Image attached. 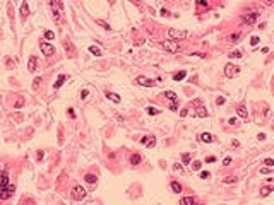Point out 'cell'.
<instances>
[{"mask_svg": "<svg viewBox=\"0 0 274 205\" xmlns=\"http://www.w3.org/2000/svg\"><path fill=\"white\" fill-rule=\"evenodd\" d=\"M187 36H188L187 31H180V29H170L168 31V38L171 41H180V39H185Z\"/></svg>", "mask_w": 274, "mask_h": 205, "instance_id": "1", "label": "cell"}, {"mask_svg": "<svg viewBox=\"0 0 274 205\" xmlns=\"http://www.w3.org/2000/svg\"><path fill=\"white\" fill-rule=\"evenodd\" d=\"M163 48L168 51V53H178V50H180V45H178V41H163Z\"/></svg>", "mask_w": 274, "mask_h": 205, "instance_id": "2", "label": "cell"}, {"mask_svg": "<svg viewBox=\"0 0 274 205\" xmlns=\"http://www.w3.org/2000/svg\"><path fill=\"white\" fill-rule=\"evenodd\" d=\"M135 82H137L139 86H142V87H154V86H156L154 80L147 79V77H144V75H137V77H135Z\"/></svg>", "mask_w": 274, "mask_h": 205, "instance_id": "3", "label": "cell"}, {"mask_svg": "<svg viewBox=\"0 0 274 205\" xmlns=\"http://www.w3.org/2000/svg\"><path fill=\"white\" fill-rule=\"evenodd\" d=\"M86 195H88V191H86V188L84 186H75L74 188V191H72V197H74V200H82V198H86Z\"/></svg>", "mask_w": 274, "mask_h": 205, "instance_id": "4", "label": "cell"}, {"mask_svg": "<svg viewBox=\"0 0 274 205\" xmlns=\"http://www.w3.org/2000/svg\"><path fill=\"white\" fill-rule=\"evenodd\" d=\"M238 72H240V67H237V65H233V63H226L224 65V75L226 77H233V75H237Z\"/></svg>", "mask_w": 274, "mask_h": 205, "instance_id": "5", "label": "cell"}, {"mask_svg": "<svg viewBox=\"0 0 274 205\" xmlns=\"http://www.w3.org/2000/svg\"><path fill=\"white\" fill-rule=\"evenodd\" d=\"M39 48H41V51H43L45 56H52L55 53V48L50 43H46V41H41V43H39Z\"/></svg>", "mask_w": 274, "mask_h": 205, "instance_id": "6", "label": "cell"}, {"mask_svg": "<svg viewBox=\"0 0 274 205\" xmlns=\"http://www.w3.org/2000/svg\"><path fill=\"white\" fill-rule=\"evenodd\" d=\"M14 191H16V188L12 186V185H9V186L0 193V200H7V198H10V197L14 195Z\"/></svg>", "mask_w": 274, "mask_h": 205, "instance_id": "7", "label": "cell"}, {"mask_svg": "<svg viewBox=\"0 0 274 205\" xmlns=\"http://www.w3.org/2000/svg\"><path fill=\"white\" fill-rule=\"evenodd\" d=\"M7 186H9V174L3 171V173L0 174V193H2Z\"/></svg>", "mask_w": 274, "mask_h": 205, "instance_id": "8", "label": "cell"}, {"mask_svg": "<svg viewBox=\"0 0 274 205\" xmlns=\"http://www.w3.org/2000/svg\"><path fill=\"white\" fill-rule=\"evenodd\" d=\"M36 65H38V58L36 56H29V60H28V70H29V72H35V70H36Z\"/></svg>", "mask_w": 274, "mask_h": 205, "instance_id": "9", "label": "cell"}, {"mask_svg": "<svg viewBox=\"0 0 274 205\" xmlns=\"http://www.w3.org/2000/svg\"><path fill=\"white\" fill-rule=\"evenodd\" d=\"M199 140H201V142H206V144H211L214 138H213V135H211V133L204 132V133H201V135H199Z\"/></svg>", "mask_w": 274, "mask_h": 205, "instance_id": "10", "label": "cell"}, {"mask_svg": "<svg viewBox=\"0 0 274 205\" xmlns=\"http://www.w3.org/2000/svg\"><path fill=\"white\" fill-rule=\"evenodd\" d=\"M65 79H67V75H63V74H60L58 75V79H57V82L53 84V87L55 89H60L62 86H63V82H65Z\"/></svg>", "mask_w": 274, "mask_h": 205, "instance_id": "11", "label": "cell"}, {"mask_svg": "<svg viewBox=\"0 0 274 205\" xmlns=\"http://www.w3.org/2000/svg\"><path fill=\"white\" fill-rule=\"evenodd\" d=\"M257 16H259L257 12H250L248 16H245V17H243V22H245V24H252V22L257 19Z\"/></svg>", "mask_w": 274, "mask_h": 205, "instance_id": "12", "label": "cell"}, {"mask_svg": "<svg viewBox=\"0 0 274 205\" xmlns=\"http://www.w3.org/2000/svg\"><path fill=\"white\" fill-rule=\"evenodd\" d=\"M237 113H238V116H240V118H243V120H247V118H248V111H247V108H245V106H240V108L237 110Z\"/></svg>", "mask_w": 274, "mask_h": 205, "instance_id": "13", "label": "cell"}, {"mask_svg": "<svg viewBox=\"0 0 274 205\" xmlns=\"http://www.w3.org/2000/svg\"><path fill=\"white\" fill-rule=\"evenodd\" d=\"M106 97H108V99H111L113 103H117V104H118V103L122 101V97H120V96H118L117 93H106Z\"/></svg>", "mask_w": 274, "mask_h": 205, "instance_id": "14", "label": "cell"}, {"mask_svg": "<svg viewBox=\"0 0 274 205\" xmlns=\"http://www.w3.org/2000/svg\"><path fill=\"white\" fill-rule=\"evenodd\" d=\"M185 75H187V72H185V70H180V72H177V74L173 75V80H175V82H180V80L185 79Z\"/></svg>", "mask_w": 274, "mask_h": 205, "instance_id": "15", "label": "cell"}, {"mask_svg": "<svg viewBox=\"0 0 274 205\" xmlns=\"http://www.w3.org/2000/svg\"><path fill=\"white\" fill-rule=\"evenodd\" d=\"M21 14H22V17H28V14H29L28 2H22V5H21Z\"/></svg>", "mask_w": 274, "mask_h": 205, "instance_id": "16", "label": "cell"}, {"mask_svg": "<svg viewBox=\"0 0 274 205\" xmlns=\"http://www.w3.org/2000/svg\"><path fill=\"white\" fill-rule=\"evenodd\" d=\"M139 162H141V156H139V154H132V156H130V164H132V166H137Z\"/></svg>", "mask_w": 274, "mask_h": 205, "instance_id": "17", "label": "cell"}, {"mask_svg": "<svg viewBox=\"0 0 274 205\" xmlns=\"http://www.w3.org/2000/svg\"><path fill=\"white\" fill-rule=\"evenodd\" d=\"M170 188L175 191V193H180L182 191V185L178 183V181H171V185H170Z\"/></svg>", "mask_w": 274, "mask_h": 205, "instance_id": "18", "label": "cell"}, {"mask_svg": "<svg viewBox=\"0 0 274 205\" xmlns=\"http://www.w3.org/2000/svg\"><path fill=\"white\" fill-rule=\"evenodd\" d=\"M197 116H199V118H207V116H209V113L206 111V108L199 106V108H197Z\"/></svg>", "mask_w": 274, "mask_h": 205, "instance_id": "19", "label": "cell"}, {"mask_svg": "<svg viewBox=\"0 0 274 205\" xmlns=\"http://www.w3.org/2000/svg\"><path fill=\"white\" fill-rule=\"evenodd\" d=\"M163 96L164 97H168L170 101H177V93H173V91H164Z\"/></svg>", "mask_w": 274, "mask_h": 205, "instance_id": "20", "label": "cell"}, {"mask_svg": "<svg viewBox=\"0 0 274 205\" xmlns=\"http://www.w3.org/2000/svg\"><path fill=\"white\" fill-rule=\"evenodd\" d=\"M24 106V97L22 96H17V101H16V104H14V110H21Z\"/></svg>", "mask_w": 274, "mask_h": 205, "instance_id": "21", "label": "cell"}, {"mask_svg": "<svg viewBox=\"0 0 274 205\" xmlns=\"http://www.w3.org/2000/svg\"><path fill=\"white\" fill-rule=\"evenodd\" d=\"M180 205H194V198L192 197H183L180 200Z\"/></svg>", "mask_w": 274, "mask_h": 205, "instance_id": "22", "label": "cell"}, {"mask_svg": "<svg viewBox=\"0 0 274 205\" xmlns=\"http://www.w3.org/2000/svg\"><path fill=\"white\" fill-rule=\"evenodd\" d=\"M84 180H86V183H91V185H94L98 178H96L94 174H86V176H84Z\"/></svg>", "mask_w": 274, "mask_h": 205, "instance_id": "23", "label": "cell"}, {"mask_svg": "<svg viewBox=\"0 0 274 205\" xmlns=\"http://www.w3.org/2000/svg\"><path fill=\"white\" fill-rule=\"evenodd\" d=\"M271 191H273V188H271V186H264L262 190H260V195H262V197H267Z\"/></svg>", "mask_w": 274, "mask_h": 205, "instance_id": "24", "label": "cell"}, {"mask_svg": "<svg viewBox=\"0 0 274 205\" xmlns=\"http://www.w3.org/2000/svg\"><path fill=\"white\" fill-rule=\"evenodd\" d=\"M89 51H91L92 55H96V56H101V50L96 48V46H89Z\"/></svg>", "mask_w": 274, "mask_h": 205, "instance_id": "25", "label": "cell"}, {"mask_svg": "<svg viewBox=\"0 0 274 205\" xmlns=\"http://www.w3.org/2000/svg\"><path fill=\"white\" fill-rule=\"evenodd\" d=\"M147 114H159V110L154 108V106H149L147 108Z\"/></svg>", "mask_w": 274, "mask_h": 205, "instance_id": "26", "label": "cell"}, {"mask_svg": "<svg viewBox=\"0 0 274 205\" xmlns=\"http://www.w3.org/2000/svg\"><path fill=\"white\" fill-rule=\"evenodd\" d=\"M154 145H156V138H154V137H149V140H147L146 147H149V149H151V147H154Z\"/></svg>", "mask_w": 274, "mask_h": 205, "instance_id": "27", "label": "cell"}, {"mask_svg": "<svg viewBox=\"0 0 274 205\" xmlns=\"http://www.w3.org/2000/svg\"><path fill=\"white\" fill-rule=\"evenodd\" d=\"M190 166H192V169H195V171H199V169L202 168V162H201V161H194V162H192Z\"/></svg>", "mask_w": 274, "mask_h": 205, "instance_id": "28", "label": "cell"}, {"mask_svg": "<svg viewBox=\"0 0 274 205\" xmlns=\"http://www.w3.org/2000/svg\"><path fill=\"white\" fill-rule=\"evenodd\" d=\"M264 164H266V168H271V169L274 168V161L271 159V157H267V159L264 161Z\"/></svg>", "mask_w": 274, "mask_h": 205, "instance_id": "29", "label": "cell"}, {"mask_svg": "<svg viewBox=\"0 0 274 205\" xmlns=\"http://www.w3.org/2000/svg\"><path fill=\"white\" fill-rule=\"evenodd\" d=\"M96 24H99V26H101V27H105V29H110V24H108V22H105V21H101V19H98V21H96Z\"/></svg>", "mask_w": 274, "mask_h": 205, "instance_id": "30", "label": "cell"}, {"mask_svg": "<svg viewBox=\"0 0 274 205\" xmlns=\"http://www.w3.org/2000/svg\"><path fill=\"white\" fill-rule=\"evenodd\" d=\"M182 161L185 162V164H190V154H187V152L182 154Z\"/></svg>", "mask_w": 274, "mask_h": 205, "instance_id": "31", "label": "cell"}, {"mask_svg": "<svg viewBox=\"0 0 274 205\" xmlns=\"http://www.w3.org/2000/svg\"><path fill=\"white\" fill-rule=\"evenodd\" d=\"M259 41H260V39H259L257 36H252V38H250V45H252V46H257V45H259Z\"/></svg>", "mask_w": 274, "mask_h": 205, "instance_id": "32", "label": "cell"}, {"mask_svg": "<svg viewBox=\"0 0 274 205\" xmlns=\"http://www.w3.org/2000/svg\"><path fill=\"white\" fill-rule=\"evenodd\" d=\"M199 176H201V180H207V178L211 176V173H209V171H202Z\"/></svg>", "mask_w": 274, "mask_h": 205, "instance_id": "33", "label": "cell"}, {"mask_svg": "<svg viewBox=\"0 0 274 205\" xmlns=\"http://www.w3.org/2000/svg\"><path fill=\"white\" fill-rule=\"evenodd\" d=\"M230 39H231V41H233V43H237L238 39H240V33H233V34H231V36H230Z\"/></svg>", "mask_w": 274, "mask_h": 205, "instance_id": "34", "label": "cell"}, {"mask_svg": "<svg viewBox=\"0 0 274 205\" xmlns=\"http://www.w3.org/2000/svg\"><path fill=\"white\" fill-rule=\"evenodd\" d=\"M39 82H41V77H36L35 82H33V89H38V87H39Z\"/></svg>", "mask_w": 274, "mask_h": 205, "instance_id": "35", "label": "cell"}, {"mask_svg": "<svg viewBox=\"0 0 274 205\" xmlns=\"http://www.w3.org/2000/svg\"><path fill=\"white\" fill-rule=\"evenodd\" d=\"M45 38H46V39H53L55 33H53V31H46V33H45Z\"/></svg>", "mask_w": 274, "mask_h": 205, "instance_id": "36", "label": "cell"}, {"mask_svg": "<svg viewBox=\"0 0 274 205\" xmlns=\"http://www.w3.org/2000/svg\"><path fill=\"white\" fill-rule=\"evenodd\" d=\"M230 56H231V58H240V56H242V53H240L238 50H235V51H231V53H230Z\"/></svg>", "mask_w": 274, "mask_h": 205, "instance_id": "37", "label": "cell"}, {"mask_svg": "<svg viewBox=\"0 0 274 205\" xmlns=\"http://www.w3.org/2000/svg\"><path fill=\"white\" fill-rule=\"evenodd\" d=\"M237 181V178H233V176H226L224 178V183H235Z\"/></svg>", "mask_w": 274, "mask_h": 205, "instance_id": "38", "label": "cell"}, {"mask_svg": "<svg viewBox=\"0 0 274 205\" xmlns=\"http://www.w3.org/2000/svg\"><path fill=\"white\" fill-rule=\"evenodd\" d=\"M223 164H224V166H230V164H231V157H224V159H223Z\"/></svg>", "mask_w": 274, "mask_h": 205, "instance_id": "39", "label": "cell"}, {"mask_svg": "<svg viewBox=\"0 0 274 205\" xmlns=\"http://www.w3.org/2000/svg\"><path fill=\"white\" fill-rule=\"evenodd\" d=\"M88 96H89V93H88L86 89H84V91H81V99H86Z\"/></svg>", "mask_w": 274, "mask_h": 205, "instance_id": "40", "label": "cell"}, {"mask_svg": "<svg viewBox=\"0 0 274 205\" xmlns=\"http://www.w3.org/2000/svg\"><path fill=\"white\" fill-rule=\"evenodd\" d=\"M177 108H178V104H177V101H171V104H170V110H173V111H175Z\"/></svg>", "mask_w": 274, "mask_h": 205, "instance_id": "41", "label": "cell"}, {"mask_svg": "<svg viewBox=\"0 0 274 205\" xmlns=\"http://www.w3.org/2000/svg\"><path fill=\"white\" fill-rule=\"evenodd\" d=\"M216 104H218V106L224 104V97H218V99H216Z\"/></svg>", "mask_w": 274, "mask_h": 205, "instance_id": "42", "label": "cell"}, {"mask_svg": "<svg viewBox=\"0 0 274 205\" xmlns=\"http://www.w3.org/2000/svg\"><path fill=\"white\" fill-rule=\"evenodd\" d=\"M271 171V168H260V174H267Z\"/></svg>", "mask_w": 274, "mask_h": 205, "instance_id": "43", "label": "cell"}, {"mask_svg": "<svg viewBox=\"0 0 274 205\" xmlns=\"http://www.w3.org/2000/svg\"><path fill=\"white\" fill-rule=\"evenodd\" d=\"M197 5H199V7H207V2H204V0H199V2H197Z\"/></svg>", "mask_w": 274, "mask_h": 205, "instance_id": "44", "label": "cell"}, {"mask_svg": "<svg viewBox=\"0 0 274 205\" xmlns=\"http://www.w3.org/2000/svg\"><path fill=\"white\" fill-rule=\"evenodd\" d=\"M161 16H163V17H168V16H170V12H168L166 9H161Z\"/></svg>", "mask_w": 274, "mask_h": 205, "instance_id": "45", "label": "cell"}, {"mask_svg": "<svg viewBox=\"0 0 274 205\" xmlns=\"http://www.w3.org/2000/svg\"><path fill=\"white\" fill-rule=\"evenodd\" d=\"M147 140H149V137H142V138H141V144H144V145H146Z\"/></svg>", "mask_w": 274, "mask_h": 205, "instance_id": "46", "label": "cell"}, {"mask_svg": "<svg viewBox=\"0 0 274 205\" xmlns=\"http://www.w3.org/2000/svg\"><path fill=\"white\" fill-rule=\"evenodd\" d=\"M228 123H230V125H235V123H237V118H230Z\"/></svg>", "mask_w": 274, "mask_h": 205, "instance_id": "47", "label": "cell"}, {"mask_svg": "<svg viewBox=\"0 0 274 205\" xmlns=\"http://www.w3.org/2000/svg\"><path fill=\"white\" fill-rule=\"evenodd\" d=\"M259 140H266V133H259Z\"/></svg>", "mask_w": 274, "mask_h": 205, "instance_id": "48", "label": "cell"}, {"mask_svg": "<svg viewBox=\"0 0 274 205\" xmlns=\"http://www.w3.org/2000/svg\"><path fill=\"white\" fill-rule=\"evenodd\" d=\"M206 161H207V162H214V161H216V157H213V156H211V157H207Z\"/></svg>", "mask_w": 274, "mask_h": 205, "instance_id": "49", "label": "cell"}, {"mask_svg": "<svg viewBox=\"0 0 274 205\" xmlns=\"http://www.w3.org/2000/svg\"><path fill=\"white\" fill-rule=\"evenodd\" d=\"M187 114H188V111H187V110H182V111H180V116H187Z\"/></svg>", "mask_w": 274, "mask_h": 205, "instance_id": "50", "label": "cell"}, {"mask_svg": "<svg viewBox=\"0 0 274 205\" xmlns=\"http://www.w3.org/2000/svg\"><path fill=\"white\" fill-rule=\"evenodd\" d=\"M69 114H70V118H75V113H74V110H69Z\"/></svg>", "mask_w": 274, "mask_h": 205, "instance_id": "51", "label": "cell"}, {"mask_svg": "<svg viewBox=\"0 0 274 205\" xmlns=\"http://www.w3.org/2000/svg\"><path fill=\"white\" fill-rule=\"evenodd\" d=\"M194 205H204V204H194Z\"/></svg>", "mask_w": 274, "mask_h": 205, "instance_id": "52", "label": "cell"}]
</instances>
